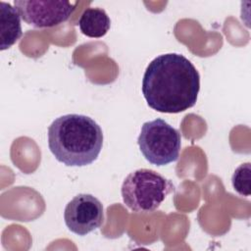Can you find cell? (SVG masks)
I'll return each mask as SVG.
<instances>
[{"label":"cell","mask_w":251,"mask_h":251,"mask_svg":"<svg viewBox=\"0 0 251 251\" xmlns=\"http://www.w3.org/2000/svg\"><path fill=\"white\" fill-rule=\"evenodd\" d=\"M141 90L150 108L160 113L176 114L195 105L200 90V75L183 55L163 54L147 66Z\"/></svg>","instance_id":"cell-1"},{"label":"cell","mask_w":251,"mask_h":251,"mask_svg":"<svg viewBox=\"0 0 251 251\" xmlns=\"http://www.w3.org/2000/svg\"><path fill=\"white\" fill-rule=\"evenodd\" d=\"M48 146L54 157L69 167L93 163L103 145V131L91 118L68 114L55 119L48 127Z\"/></svg>","instance_id":"cell-2"},{"label":"cell","mask_w":251,"mask_h":251,"mask_svg":"<svg viewBox=\"0 0 251 251\" xmlns=\"http://www.w3.org/2000/svg\"><path fill=\"white\" fill-rule=\"evenodd\" d=\"M174 191L175 185L170 179L149 169H138L130 173L121 189L124 203L138 213L155 211Z\"/></svg>","instance_id":"cell-3"},{"label":"cell","mask_w":251,"mask_h":251,"mask_svg":"<svg viewBox=\"0 0 251 251\" xmlns=\"http://www.w3.org/2000/svg\"><path fill=\"white\" fill-rule=\"evenodd\" d=\"M144 158L152 165L165 166L178 159L181 147L179 131L163 119L142 125L137 138Z\"/></svg>","instance_id":"cell-4"},{"label":"cell","mask_w":251,"mask_h":251,"mask_svg":"<svg viewBox=\"0 0 251 251\" xmlns=\"http://www.w3.org/2000/svg\"><path fill=\"white\" fill-rule=\"evenodd\" d=\"M76 2L15 0V8L21 18L37 28L53 27L66 22L75 10Z\"/></svg>","instance_id":"cell-5"},{"label":"cell","mask_w":251,"mask_h":251,"mask_svg":"<svg viewBox=\"0 0 251 251\" xmlns=\"http://www.w3.org/2000/svg\"><path fill=\"white\" fill-rule=\"evenodd\" d=\"M64 220L74 233L83 236L100 227L104 222L102 203L93 195L80 193L66 206Z\"/></svg>","instance_id":"cell-6"},{"label":"cell","mask_w":251,"mask_h":251,"mask_svg":"<svg viewBox=\"0 0 251 251\" xmlns=\"http://www.w3.org/2000/svg\"><path fill=\"white\" fill-rule=\"evenodd\" d=\"M21 15L11 4L0 2V50L14 45L22 36Z\"/></svg>","instance_id":"cell-7"},{"label":"cell","mask_w":251,"mask_h":251,"mask_svg":"<svg viewBox=\"0 0 251 251\" xmlns=\"http://www.w3.org/2000/svg\"><path fill=\"white\" fill-rule=\"evenodd\" d=\"M78 26L84 35L99 38L110 29L111 20L101 8H86L79 17Z\"/></svg>","instance_id":"cell-8"},{"label":"cell","mask_w":251,"mask_h":251,"mask_svg":"<svg viewBox=\"0 0 251 251\" xmlns=\"http://www.w3.org/2000/svg\"><path fill=\"white\" fill-rule=\"evenodd\" d=\"M250 179H251V167L250 163L241 164L234 171L231 176V183L233 189L242 196L250 195Z\"/></svg>","instance_id":"cell-9"}]
</instances>
